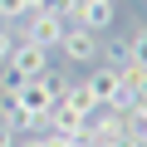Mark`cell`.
<instances>
[{
  "label": "cell",
  "mask_w": 147,
  "mask_h": 147,
  "mask_svg": "<svg viewBox=\"0 0 147 147\" xmlns=\"http://www.w3.org/2000/svg\"><path fill=\"white\" fill-rule=\"evenodd\" d=\"M59 93H64L59 74H39V79H20L15 103H20L30 118H49V113H54V103H59Z\"/></svg>",
  "instance_id": "obj_1"
},
{
  "label": "cell",
  "mask_w": 147,
  "mask_h": 147,
  "mask_svg": "<svg viewBox=\"0 0 147 147\" xmlns=\"http://www.w3.org/2000/svg\"><path fill=\"white\" fill-rule=\"evenodd\" d=\"M5 74L10 79H39V74H49V49H39L30 39H15V49L5 59Z\"/></svg>",
  "instance_id": "obj_2"
},
{
  "label": "cell",
  "mask_w": 147,
  "mask_h": 147,
  "mask_svg": "<svg viewBox=\"0 0 147 147\" xmlns=\"http://www.w3.org/2000/svg\"><path fill=\"white\" fill-rule=\"evenodd\" d=\"M59 54H64L69 64H93V59L103 54V44H98V34H93V30L69 25V30H64V39H59Z\"/></svg>",
  "instance_id": "obj_3"
},
{
  "label": "cell",
  "mask_w": 147,
  "mask_h": 147,
  "mask_svg": "<svg viewBox=\"0 0 147 147\" xmlns=\"http://www.w3.org/2000/svg\"><path fill=\"white\" fill-rule=\"evenodd\" d=\"M64 30H69V20L64 15H44V10H34L30 15V44H39V49H59V39H64Z\"/></svg>",
  "instance_id": "obj_4"
},
{
  "label": "cell",
  "mask_w": 147,
  "mask_h": 147,
  "mask_svg": "<svg viewBox=\"0 0 147 147\" xmlns=\"http://www.w3.org/2000/svg\"><path fill=\"white\" fill-rule=\"evenodd\" d=\"M69 25H84V30H93V34L108 30V25H113V0H79Z\"/></svg>",
  "instance_id": "obj_5"
},
{
  "label": "cell",
  "mask_w": 147,
  "mask_h": 147,
  "mask_svg": "<svg viewBox=\"0 0 147 147\" xmlns=\"http://www.w3.org/2000/svg\"><path fill=\"white\" fill-rule=\"evenodd\" d=\"M59 108L64 113H74V118H93V93H88V84H74V88H64L59 93Z\"/></svg>",
  "instance_id": "obj_6"
},
{
  "label": "cell",
  "mask_w": 147,
  "mask_h": 147,
  "mask_svg": "<svg viewBox=\"0 0 147 147\" xmlns=\"http://www.w3.org/2000/svg\"><path fill=\"white\" fill-rule=\"evenodd\" d=\"M127 64L147 69V25H142V30H132V39H127Z\"/></svg>",
  "instance_id": "obj_7"
},
{
  "label": "cell",
  "mask_w": 147,
  "mask_h": 147,
  "mask_svg": "<svg viewBox=\"0 0 147 147\" xmlns=\"http://www.w3.org/2000/svg\"><path fill=\"white\" fill-rule=\"evenodd\" d=\"M34 147H79V142H74V137H64V132H34Z\"/></svg>",
  "instance_id": "obj_8"
},
{
  "label": "cell",
  "mask_w": 147,
  "mask_h": 147,
  "mask_svg": "<svg viewBox=\"0 0 147 147\" xmlns=\"http://www.w3.org/2000/svg\"><path fill=\"white\" fill-rule=\"evenodd\" d=\"M30 15V0H0V20H25Z\"/></svg>",
  "instance_id": "obj_9"
},
{
  "label": "cell",
  "mask_w": 147,
  "mask_h": 147,
  "mask_svg": "<svg viewBox=\"0 0 147 147\" xmlns=\"http://www.w3.org/2000/svg\"><path fill=\"white\" fill-rule=\"evenodd\" d=\"M10 49H15V34H10V30H0V64L10 59Z\"/></svg>",
  "instance_id": "obj_10"
},
{
  "label": "cell",
  "mask_w": 147,
  "mask_h": 147,
  "mask_svg": "<svg viewBox=\"0 0 147 147\" xmlns=\"http://www.w3.org/2000/svg\"><path fill=\"white\" fill-rule=\"evenodd\" d=\"M0 147H15V132H10V123H0Z\"/></svg>",
  "instance_id": "obj_11"
},
{
  "label": "cell",
  "mask_w": 147,
  "mask_h": 147,
  "mask_svg": "<svg viewBox=\"0 0 147 147\" xmlns=\"http://www.w3.org/2000/svg\"><path fill=\"white\" fill-rule=\"evenodd\" d=\"M15 147H34V142H15Z\"/></svg>",
  "instance_id": "obj_12"
}]
</instances>
